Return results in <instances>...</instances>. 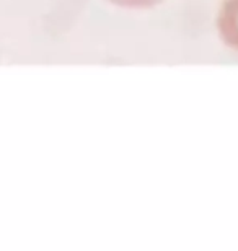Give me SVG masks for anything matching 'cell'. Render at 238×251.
Returning a JSON list of instances; mask_svg holds the SVG:
<instances>
[{
    "mask_svg": "<svg viewBox=\"0 0 238 251\" xmlns=\"http://www.w3.org/2000/svg\"><path fill=\"white\" fill-rule=\"evenodd\" d=\"M217 28L222 41L238 51V0H225L217 17Z\"/></svg>",
    "mask_w": 238,
    "mask_h": 251,
    "instance_id": "cell-1",
    "label": "cell"
},
{
    "mask_svg": "<svg viewBox=\"0 0 238 251\" xmlns=\"http://www.w3.org/2000/svg\"><path fill=\"white\" fill-rule=\"evenodd\" d=\"M109 2L118 5V7H123V8L144 10V8L155 7V5H159L161 0H109Z\"/></svg>",
    "mask_w": 238,
    "mask_h": 251,
    "instance_id": "cell-2",
    "label": "cell"
}]
</instances>
